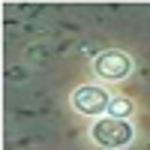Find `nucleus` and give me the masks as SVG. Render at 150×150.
<instances>
[{"label": "nucleus", "instance_id": "f257e3e1", "mask_svg": "<svg viewBox=\"0 0 150 150\" xmlns=\"http://www.w3.org/2000/svg\"><path fill=\"white\" fill-rule=\"evenodd\" d=\"M90 135L99 147H108V150H120L126 147L132 138H135V129L129 120H117V117H99L93 126H90Z\"/></svg>", "mask_w": 150, "mask_h": 150}, {"label": "nucleus", "instance_id": "f03ea898", "mask_svg": "<svg viewBox=\"0 0 150 150\" xmlns=\"http://www.w3.org/2000/svg\"><path fill=\"white\" fill-rule=\"evenodd\" d=\"M108 105H111V96L102 90L99 84H81L78 90L72 93V108L84 117H105L108 114Z\"/></svg>", "mask_w": 150, "mask_h": 150}, {"label": "nucleus", "instance_id": "7ed1b4c3", "mask_svg": "<svg viewBox=\"0 0 150 150\" xmlns=\"http://www.w3.org/2000/svg\"><path fill=\"white\" fill-rule=\"evenodd\" d=\"M93 72H96L102 81H123V78L132 72V57H129L126 51H117V48L102 51V54L93 57Z\"/></svg>", "mask_w": 150, "mask_h": 150}, {"label": "nucleus", "instance_id": "20e7f679", "mask_svg": "<svg viewBox=\"0 0 150 150\" xmlns=\"http://www.w3.org/2000/svg\"><path fill=\"white\" fill-rule=\"evenodd\" d=\"M129 114H132V102H129V99H111V105H108V117L129 120Z\"/></svg>", "mask_w": 150, "mask_h": 150}]
</instances>
